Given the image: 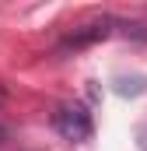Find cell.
<instances>
[{"mask_svg": "<svg viewBox=\"0 0 147 151\" xmlns=\"http://www.w3.org/2000/svg\"><path fill=\"white\" fill-rule=\"evenodd\" d=\"M112 28H116V21H112V18L88 21V25H81V28H74L70 35H63V39H60L56 53H77V49H84V46H95V42L109 39V35H112Z\"/></svg>", "mask_w": 147, "mask_h": 151, "instance_id": "cell-2", "label": "cell"}, {"mask_svg": "<svg viewBox=\"0 0 147 151\" xmlns=\"http://www.w3.org/2000/svg\"><path fill=\"white\" fill-rule=\"evenodd\" d=\"M126 35H133V39H144V42H147V25H126Z\"/></svg>", "mask_w": 147, "mask_h": 151, "instance_id": "cell-3", "label": "cell"}, {"mask_svg": "<svg viewBox=\"0 0 147 151\" xmlns=\"http://www.w3.org/2000/svg\"><path fill=\"white\" fill-rule=\"evenodd\" d=\"M4 102H7V91H4V88H0V106H4Z\"/></svg>", "mask_w": 147, "mask_h": 151, "instance_id": "cell-4", "label": "cell"}, {"mask_svg": "<svg viewBox=\"0 0 147 151\" xmlns=\"http://www.w3.org/2000/svg\"><path fill=\"white\" fill-rule=\"evenodd\" d=\"M53 130L63 137V141H74V144H81V141H91V134H95V123H91V113L84 109V106H56L53 109Z\"/></svg>", "mask_w": 147, "mask_h": 151, "instance_id": "cell-1", "label": "cell"}]
</instances>
